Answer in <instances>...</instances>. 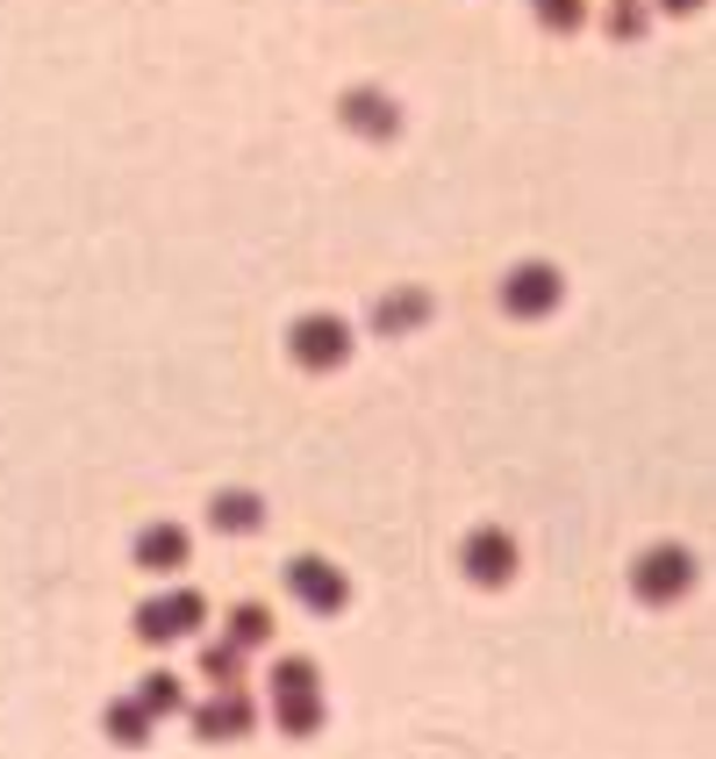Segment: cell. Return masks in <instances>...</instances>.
I'll use <instances>...</instances> for the list:
<instances>
[{
	"mask_svg": "<svg viewBox=\"0 0 716 759\" xmlns=\"http://www.w3.org/2000/svg\"><path fill=\"white\" fill-rule=\"evenodd\" d=\"M208 631V595L201 588H173V595H151L136 610V637L144 645H179V637H201Z\"/></svg>",
	"mask_w": 716,
	"mask_h": 759,
	"instance_id": "obj_1",
	"label": "cell"
},
{
	"mask_svg": "<svg viewBox=\"0 0 716 759\" xmlns=\"http://www.w3.org/2000/svg\"><path fill=\"white\" fill-rule=\"evenodd\" d=\"M695 573L703 566H695L688 544H652V552L631 566V588H637V602H681L695 588Z\"/></svg>",
	"mask_w": 716,
	"mask_h": 759,
	"instance_id": "obj_2",
	"label": "cell"
},
{
	"mask_svg": "<svg viewBox=\"0 0 716 759\" xmlns=\"http://www.w3.org/2000/svg\"><path fill=\"white\" fill-rule=\"evenodd\" d=\"M287 595L301 602L309 616H344V602H352V581H344L330 559H287Z\"/></svg>",
	"mask_w": 716,
	"mask_h": 759,
	"instance_id": "obj_3",
	"label": "cell"
},
{
	"mask_svg": "<svg viewBox=\"0 0 716 759\" xmlns=\"http://www.w3.org/2000/svg\"><path fill=\"white\" fill-rule=\"evenodd\" d=\"M559 301H567L559 266H516L509 280H501V309H509L516 323H538V315H552Z\"/></svg>",
	"mask_w": 716,
	"mask_h": 759,
	"instance_id": "obj_4",
	"label": "cell"
},
{
	"mask_svg": "<svg viewBox=\"0 0 716 759\" xmlns=\"http://www.w3.org/2000/svg\"><path fill=\"white\" fill-rule=\"evenodd\" d=\"M294 358L309 373H338L352 358V323L344 315H301L294 323Z\"/></svg>",
	"mask_w": 716,
	"mask_h": 759,
	"instance_id": "obj_5",
	"label": "cell"
},
{
	"mask_svg": "<svg viewBox=\"0 0 716 759\" xmlns=\"http://www.w3.org/2000/svg\"><path fill=\"white\" fill-rule=\"evenodd\" d=\"M466 581H480V588H509L516 581V538L501 523H480L474 538H466Z\"/></svg>",
	"mask_w": 716,
	"mask_h": 759,
	"instance_id": "obj_6",
	"label": "cell"
},
{
	"mask_svg": "<svg viewBox=\"0 0 716 759\" xmlns=\"http://www.w3.org/2000/svg\"><path fill=\"white\" fill-rule=\"evenodd\" d=\"M129 552H136V566H144V573H179V566H187V552H194V538L179 523H144Z\"/></svg>",
	"mask_w": 716,
	"mask_h": 759,
	"instance_id": "obj_7",
	"label": "cell"
},
{
	"mask_svg": "<svg viewBox=\"0 0 716 759\" xmlns=\"http://www.w3.org/2000/svg\"><path fill=\"white\" fill-rule=\"evenodd\" d=\"M251 717H258V709H251V695H243L237 680H230V688H222L216 703H201V709H194V731H201V738H237V731H251Z\"/></svg>",
	"mask_w": 716,
	"mask_h": 759,
	"instance_id": "obj_8",
	"label": "cell"
},
{
	"mask_svg": "<svg viewBox=\"0 0 716 759\" xmlns=\"http://www.w3.org/2000/svg\"><path fill=\"white\" fill-rule=\"evenodd\" d=\"M423 323H430V294H423V287H394V294L373 301V330H387V337L423 330Z\"/></svg>",
	"mask_w": 716,
	"mask_h": 759,
	"instance_id": "obj_9",
	"label": "cell"
},
{
	"mask_svg": "<svg viewBox=\"0 0 716 759\" xmlns=\"http://www.w3.org/2000/svg\"><path fill=\"white\" fill-rule=\"evenodd\" d=\"M208 523H216L222 538H243V530L266 523V502H258V495H243V488H222L216 502H208Z\"/></svg>",
	"mask_w": 716,
	"mask_h": 759,
	"instance_id": "obj_10",
	"label": "cell"
},
{
	"mask_svg": "<svg viewBox=\"0 0 716 759\" xmlns=\"http://www.w3.org/2000/svg\"><path fill=\"white\" fill-rule=\"evenodd\" d=\"M344 123H352L359 136H394L402 115L387 108V94H344Z\"/></svg>",
	"mask_w": 716,
	"mask_h": 759,
	"instance_id": "obj_11",
	"label": "cell"
},
{
	"mask_svg": "<svg viewBox=\"0 0 716 759\" xmlns=\"http://www.w3.org/2000/svg\"><path fill=\"white\" fill-rule=\"evenodd\" d=\"M272 709H280L287 738H309V731H323V688H301V695H272Z\"/></svg>",
	"mask_w": 716,
	"mask_h": 759,
	"instance_id": "obj_12",
	"label": "cell"
},
{
	"mask_svg": "<svg viewBox=\"0 0 716 759\" xmlns=\"http://www.w3.org/2000/svg\"><path fill=\"white\" fill-rule=\"evenodd\" d=\"M230 645H243V652L272 645V610H266V602H237V610H230Z\"/></svg>",
	"mask_w": 716,
	"mask_h": 759,
	"instance_id": "obj_13",
	"label": "cell"
},
{
	"mask_svg": "<svg viewBox=\"0 0 716 759\" xmlns=\"http://www.w3.org/2000/svg\"><path fill=\"white\" fill-rule=\"evenodd\" d=\"M108 738H115V746H144V738H151V709L136 703V695L108 709Z\"/></svg>",
	"mask_w": 716,
	"mask_h": 759,
	"instance_id": "obj_14",
	"label": "cell"
},
{
	"mask_svg": "<svg viewBox=\"0 0 716 759\" xmlns=\"http://www.w3.org/2000/svg\"><path fill=\"white\" fill-rule=\"evenodd\" d=\"M201 674L216 680V688H230V680L243 674V645H208L201 652Z\"/></svg>",
	"mask_w": 716,
	"mask_h": 759,
	"instance_id": "obj_15",
	"label": "cell"
},
{
	"mask_svg": "<svg viewBox=\"0 0 716 759\" xmlns=\"http://www.w3.org/2000/svg\"><path fill=\"white\" fill-rule=\"evenodd\" d=\"M136 703H144L151 717H165V709H179V703H187V695H179V674H151V680H144V695H136Z\"/></svg>",
	"mask_w": 716,
	"mask_h": 759,
	"instance_id": "obj_16",
	"label": "cell"
},
{
	"mask_svg": "<svg viewBox=\"0 0 716 759\" xmlns=\"http://www.w3.org/2000/svg\"><path fill=\"white\" fill-rule=\"evenodd\" d=\"M301 688H315L309 659H280V666H272V695H301Z\"/></svg>",
	"mask_w": 716,
	"mask_h": 759,
	"instance_id": "obj_17",
	"label": "cell"
},
{
	"mask_svg": "<svg viewBox=\"0 0 716 759\" xmlns=\"http://www.w3.org/2000/svg\"><path fill=\"white\" fill-rule=\"evenodd\" d=\"M538 8H544V22H559V29L581 22V0H538Z\"/></svg>",
	"mask_w": 716,
	"mask_h": 759,
	"instance_id": "obj_18",
	"label": "cell"
},
{
	"mask_svg": "<svg viewBox=\"0 0 716 759\" xmlns=\"http://www.w3.org/2000/svg\"><path fill=\"white\" fill-rule=\"evenodd\" d=\"M674 8H688V0H674Z\"/></svg>",
	"mask_w": 716,
	"mask_h": 759,
	"instance_id": "obj_19",
	"label": "cell"
}]
</instances>
